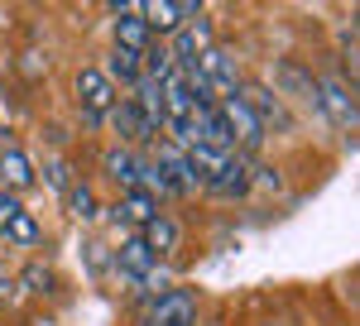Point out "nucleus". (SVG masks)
Returning a JSON list of instances; mask_svg holds the SVG:
<instances>
[{
  "instance_id": "obj_1",
  "label": "nucleus",
  "mask_w": 360,
  "mask_h": 326,
  "mask_svg": "<svg viewBox=\"0 0 360 326\" xmlns=\"http://www.w3.org/2000/svg\"><path fill=\"white\" fill-rule=\"evenodd\" d=\"M72 96H77V120H82L86 135H96V130H106V115H111L115 106V91L111 82H106V72L101 67H77V77H72Z\"/></svg>"
},
{
  "instance_id": "obj_2",
  "label": "nucleus",
  "mask_w": 360,
  "mask_h": 326,
  "mask_svg": "<svg viewBox=\"0 0 360 326\" xmlns=\"http://www.w3.org/2000/svg\"><path fill=\"white\" fill-rule=\"evenodd\" d=\"M312 110H317V120H327V125H336V130H356L360 125L356 86H351L346 77H336V72L312 77Z\"/></svg>"
},
{
  "instance_id": "obj_3",
  "label": "nucleus",
  "mask_w": 360,
  "mask_h": 326,
  "mask_svg": "<svg viewBox=\"0 0 360 326\" xmlns=\"http://www.w3.org/2000/svg\"><path fill=\"white\" fill-rule=\"evenodd\" d=\"M240 101L255 110V120L264 125V135H293V130H298V115H293V106H288V101L274 91V82L245 77V86H240Z\"/></svg>"
},
{
  "instance_id": "obj_4",
  "label": "nucleus",
  "mask_w": 360,
  "mask_h": 326,
  "mask_svg": "<svg viewBox=\"0 0 360 326\" xmlns=\"http://www.w3.org/2000/svg\"><path fill=\"white\" fill-rule=\"evenodd\" d=\"M202 322V293L197 288H164L159 298H144L139 326H197Z\"/></svg>"
},
{
  "instance_id": "obj_5",
  "label": "nucleus",
  "mask_w": 360,
  "mask_h": 326,
  "mask_svg": "<svg viewBox=\"0 0 360 326\" xmlns=\"http://www.w3.org/2000/svg\"><path fill=\"white\" fill-rule=\"evenodd\" d=\"M221 110V125H226V139H231V154H240V159H259L264 154V125L255 120V110L240 101V96H221L217 101Z\"/></svg>"
},
{
  "instance_id": "obj_6",
  "label": "nucleus",
  "mask_w": 360,
  "mask_h": 326,
  "mask_svg": "<svg viewBox=\"0 0 360 326\" xmlns=\"http://www.w3.org/2000/svg\"><path fill=\"white\" fill-rule=\"evenodd\" d=\"M164 44H168V53H173V67H197L202 53L217 44V25H212V15L202 10V15H193V20H183Z\"/></svg>"
},
{
  "instance_id": "obj_7",
  "label": "nucleus",
  "mask_w": 360,
  "mask_h": 326,
  "mask_svg": "<svg viewBox=\"0 0 360 326\" xmlns=\"http://www.w3.org/2000/svg\"><path fill=\"white\" fill-rule=\"evenodd\" d=\"M159 211H168V207H159V202H154L149 192H139V188H130V192H115L111 202L101 207V216H111L115 226L125 230V235H139V230H144L149 221L159 216Z\"/></svg>"
},
{
  "instance_id": "obj_8",
  "label": "nucleus",
  "mask_w": 360,
  "mask_h": 326,
  "mask_svg": "<svg viewBox=\"0 0 360 326\" xmlns=\"http://www.w3.org/2000/svg\"><path fill=\"white\" fill-rule=\"evenodd\" d=\"M202 77H207V86H212L217 101H221V96H240V86H245L240 58L231 53L226 44H212V48L202 53Z\"/></svg>"
},
{
  "instance_id": "obj_9",
  "label": "nucleus",
  "mask_w": 360,
  "mask_h": 326,
  "mask_svg": "<svg viewBox=\"0 0 360 326\" xmlns=\"http://www.w3.org/2000/svg\"><path fill=\"white\" fill-rule=\"evenodd\" d=\"M149 159L164 168V178L173 183V192H178V202H193V197H202V183H197L193 163H188V154L173 144V139H159V144H149Z\"/></svg>"
},
{
  "instance_id": "obj_10",
  "label": "nucleus",
  "mask_w": 360,
  "mask_h": 326,
  "mask_svg": "<svg viewBox=\"0 0 360 326\" xmlns=\"http://www.w3.org/2000/svg\"><path fill=\"white\" fill-rule=\"evenodd\" d=\"M139 173H144V149H130V144H111V149H101V178H106L111 197H115V192L139 188Z\"/></svg>"
},
{
  "instance_id": "obj_11",
  "label": "nucleus",
  "mask_w": 360,
  "mask_h": 326,
  "mask_svg": "<svg viewBox=\"0 0 360 326\" xmlns=\"http://www.w3.org/2000/svg\"><path fill=\"white\" fill-rule=\"evenodd\" d=\"M193 15H202L197 0H139V20L149 25L154 39H168L173 29L183 25V20H193Z\"/></svg>"
},
{
  "instance_id": "obj_12",
  "label": "nucleus",
  "mask_w": 360,
  "mask_h": 326,
  "mask_svg": "<svg viewBox=\"0 0 360 326\" xmlns=\"http://www.w3.org/2000/svg\"><path fill=\"white\" fill-rule=\"evenodd\" d=\"M183 240H188V230H183V221H178V211H159V216L149 221L144 230H139V244L154 254V259H173L178 249H183Z\"/></svg>"
},
{
  "instance_id": "obj_13",
  "label": "nucleus",
  "mask_w": 360,
  "mask_h": 326,
  "mask_svg": "<svg viewBox=\"0 0 360 326\" xmlns=\"http://www.w3.org/2000/svg\"><path fill=\"white\" fill-rule=\"evenodd\" d=\"M202 197H212V202H221V207H236V202H245L250 197V159H240V154H231L226 159V168L202 188Z\"/></svg>"
},
{
  "instance_id": "obj_14",
  "label": "nucleus",
  "mask_w": 360,
  "mask_h": 326,
  "mask_svg": "<svg viewBox=\"0 0 360 326\" xmlns=\"http://www.w3.org/2000/svg\"><path fill=\"white\" fill-rule=\"evenodd\" d=\"M106 130L115 135V144H130V149H149L154 144L149 130H144V120H139V106L130 96H115L111 115H106Z\"/></svg>"
},
{
  "instance_id": "obj_15",
  "label": "nucleus",
  "mask_w": 360,
  "mask_h": 326,
  "mask_svg": "<svg viewBox=\"0 0 360 326\" xmlns=\"http://www.w3.org/2000/svg\"><path fill=\"white\" fill-rule=\"evenodd\" d=\"M0 188L15 192V197H25V192L39 188V168H34V159H29L20 144L0 149Z\"/></svg>"
},
{
  "instance_id": "obj_16",
  "label": "nucleus",
  "mask_w": 360,
  "mask_h": 326,
  "mask_svg": "<svg viewBox=\"0 0 360 326\" xmlns=\"http://www.w3.org/2000/svg\"><path fill=\"white\" fill-rule=\"evenodd\" d=\"M101 72H106V82H111L120 96H130L139 82H144V67H139L135 53H120V48H106V63H101Z\"/></svg>"
},
{
  "instance_id": "obj_17",
  "label": "nucleus",
  "mask_w": 360,
  "mask_h": 326,
  "mask_svg": "<svg viewBox=\"0 0 360 326\" xmlns=\"http://www.w3.org/2000/svg\"><path fill=\"white\" fill-rule=\"evenodd\" d=\"M15 283H20V293H25V298H58V288H63L58 269H53V264H44V259H29Z\"/></svg>"
},
{
  "instance_id": "obj_18",
  "label": "nucleus",
  "mask_w": 360,
  "mask_h": 326,
  "mask_svg": "<svg viewBox=\"0 0 360 326\" xmlns=\"http://www.w3.org/2000/svg\"><path fill=\"white\" fill-rule=\"evenodd\" d=\"M63 207H68V216H72V221H82V226H96V221H101V207H106V202L96 197V188H91L86 178H77L72 188L63 192Z\"/></svg>"
},
{
  "instance_id": "obj_19",
  "label": "nucleus",
  "mask_w": 360,
  "mask_h": 326,
  "mask_svg": "<svg viewBox=\"0 0 360 326\" xmlns=\"http://www.w3.org/2000/svg\"><path fill=\"white\" fill-rule=\"evenodd\" d=\"M154 44V34H149V25L139 20V15H125V20H111V48H120V53H135L144 58V48Z\"/></svg>"
},
{
  "instance_id": "obj_20",
  "label": "nucleus",
  "mask_w": 360,
  "mask_h": 326,
  "mask_svg": "<svg viewBox=\"0 0 360 326\" xmlns=\"http://www.w3.org/2000/svg\"><path fill=\"white\" fill-rule=\"evenodd\" d=\"M183 154H188V163H193V173H197V183H202V188H207V183H212V178L226 168V159H231L226 149H217V144H202V139L183 144Z\"/></svg>"
},
{
  "instance_id": "obj_21",
  "label": "nucleus",
  "mask_w": 360,
  "mask_h": 326,
  "mask_svg": "<svg viewBox=\"0 0 360 326\" xmlns=\"http://www.w3.org/2000/svg\"><path fill=\"white\" fill-rule=\"evenodd\" d=\"M34 168H39V183H49V192H53V197H63V192L82 178V173L72 168V159H68V154H49V159H39Z\"/></svg>"
},
{
  "instance_id": "obj_22",
  "label": "nucleus",
  "mask_w": 360,
  "mask_h": 326,
  "mask_svg": "<svg viewBox=\"0 0 360 326\" xmlns=\"http://www.w3.org/2000/svg\"><path fill=\"white\" fill-rule=\"evenodd\" d=\"M0 240H5V244H15V249H29V254H39L49 235H44V226H39V216H29V211H20V216L10 221V230H5Z\"/></svg>"
},
{
  "instance_id": "obj_23",
  "label": "nucleus",
  "mask_w": 360,
  "mask_h": 326,
  "mask_svg": "<svg viewBox=\"0 0 360 326\" xmlns=\"http://www.w3.org/2000/svg\"><path fill=\"white\" fill-rule=\"evenodd\" d=\"M20 211H25V197H15V192H5V188H0V235L10 230V221L20 216Z\"/></svg>"
}]
</instances>
